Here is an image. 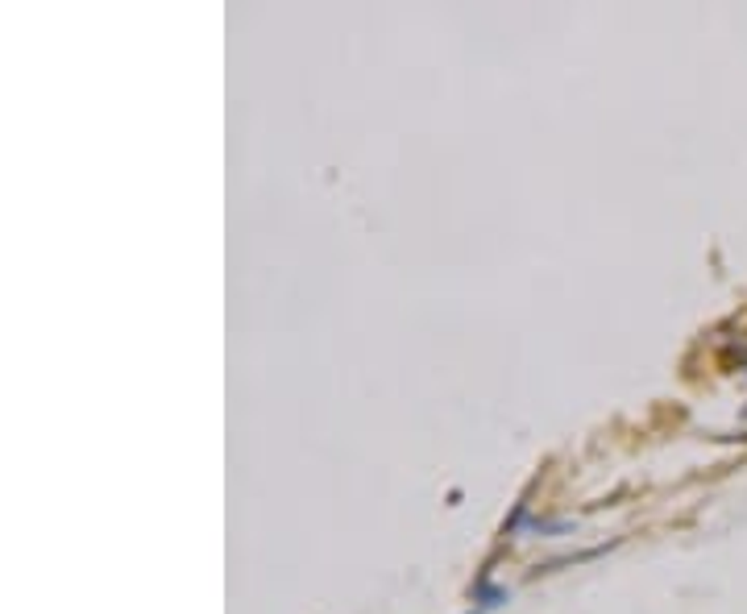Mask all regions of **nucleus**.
I'll use <instances>...</instances> for the list:
<instances>
[{"mask_svg":"<svg viewBox=\"0 0 747 614\" xmlns=\"http://www.w3.org/2000/svg\"><path fill=\"white\" fill-rule=\"evenodd\" d=\"M743 420H747V411H743Z\"/></svg>","mask_w":747,"mask_h":614,"instance_id":"nucleus-2","label":"nucleus"},{"mask_svg":"<svg viewBox=\"0 0 747 614\" xmlns=\"http://www.w3.org/2000/svg\"><path fill=\"white\" fill-rule=\"evenodd\" d=\"M470 614H482V610H470Z\"/></svg>","mask_w":747,"mask_h":614,"instance_id":"nucleus-1","label":"nucleus"}]
</instances>
